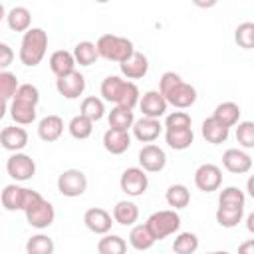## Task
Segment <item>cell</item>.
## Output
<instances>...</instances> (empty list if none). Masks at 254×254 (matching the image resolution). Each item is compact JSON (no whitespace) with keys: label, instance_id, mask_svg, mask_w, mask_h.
I'll return each instance as SVG.
<instances>
[{"label":"cell","instance_id":"6da1fadb","mask_svg":"<svg viewBox=\"0 0 254 254\" xmlns=\"http://www.w3.org/2000/svg\"><path fill=\"white\" fill-rule=\"evenodd\" d=\"M99 91H101V99L113 103V107H125L133 111L141 101L139 87L129 79H121L119 75H107L101 81Z\"/></svg>","mask_w":254,"mask_h":254},{"label":"cell","instance_id":"7a4b0ae2","mask_svg":"<svg viewBox=\"0 0 254 254\" xmlns=\"http://www.w3.org/2000/svg\"><path fill=\"white\" fill-rule=\"evenodd\" d=\"M159 91L165 95L167 103L177 109H187L196 101V89L183 81V77L175 71H165L159 79Z\"/></svg>","mask_w":254,"mask_h":254},{"label":"cell","instance_id":"3957f363","mask_svg":"<svg viewBox=\"0 0 254 254\" xmlns=\"http://www.w3.org/2000/svg\"><path fill=\"white\" fill-rule=\"evenodd\" d=\"M46 50H48V32L44 28H30L22 36L18 58L24 65L34 67L44 60Z\"/></svg>","mask_w":254,"mask_h":254},{"label":"cell","instance_id":"277c9868","mask_svg":"<svg viewBox=\"0 0 254 254\" xmlns=\"http://www.w3.org/2000/svg\"><path fill=\"white\" fill-rule=\"evenodd\" d=\"M99 58L109 60V62H117L119 65L123 62H127L137 50L133 48V42L129 38L123 36H115V34H103L99 36V40L95 42Z\"/></svg>","mask_w":254,"mask_h":254},{"label":"cell","instance_id":"5b68a950","mask_svg":"<svg viewBox=\"0 0 254 254\" xmlns=\"http://www.w3.org/2000/svg\"><path fill=\"white\" fill-rule=\"evenodd\" d=\"M40 198H44L38 190H32V189H26V187H20L16 183H10L4 187L2 190V206L10 212L14 210H26L30 208L34 202H38Z\"/></svg>","mask_w":254,"mask_h":254},{"label":"cell","instance_id":"8992f818","mask_svg":"<svg viewBox=\"0 0 254 254\" xmlns=\"http://www.w3.org/2000/svg\"><path fill=\"white\" fill-rule=\"evenodd\" d=\"M147 228L151 230V234L155 236V240H163L175 232H179L181 228V216L177 210L169 208V210H157L147 218Z\"/></svg>","mask_w":254,"mask_h":254},{"label":"cell","instance_id":"52a82bcc","mask_svg":"<svg viewBox=\"0 0 254 254\" xmlns=\"http://www.w3.org/2000/svg\"><path fill=\"white\" fill-rule=\"evenodd\" d=\"M58 190L64 196H69V198L81 196L87 190V177H85V173L79 171V169H65V171H62L60 177H58Z\"/></svg>","mask_w":254,"mask_h":254},{"label":"cell","instance_id":"ba28073f","mask_svg":"<svg viewBox=\"0 0 254 254\" xmlns=\"http://www.w3.org/2000/svg\"><path fill=\"white\" fill-rule=\"evenodd\" d=\"M119 187H121V190L127 196H141V194H145V190L149 187L147 171H143L141 167H127L121 173Z\"/></svg>","mask_w":254,"mask_h":254},{"label":"cell","instance_id":"9c48e42d","mask_svg":"<svg viewBox=\"0 0 254 254\" xmlns=\"http://www.w3.org/2000/svg\"><path fill=\"white\" fill-rule=\"evenodd\" d=\"M6 171L16 183H24L36 175V161L26 153H12L6 161Z\"/></svg>","mask_w":254,"mask_h":254},{"label":"cell","instance_id":"30bf717a","mask_svg":"<svg viewBox=\"0 0 254 254\" xmlns=\"http://www.w3.org/2000/svg\"><path fill=\"white\" fill-rule=\"evenodd\" d=\"M194 185L202 192H214L222 185V169L214 163H202L194 171Z\"/></svg>","mask_w":254,"mask_h":254},{"label":"cell","instance_id":"8fae6325","mask_svg":"<svg viewBox=\"0 0 254 254\" xmlns=\"http://www.w3.org/2000/svg\"><path fill=\"white\" fill-rule=\"evenodd\" d=\"M24 214H26V222L38 230L48 228L56 218V210H54L52 202L46 198H40L38 202H34L30 208L24 210Z\"/></svg>","mask_w":254,"mask_h":254},{"label":"cell","instance_id":"7c38bea8","mask_svg":"<svg viewBox=\"0 0 254 254\" xmlns=\"http://www.w3.org/2000/svg\"><path fill=\"white\" fill-rule=\"evenodd\" d=\"M167 99L165 95L159 91V89H149L141 95V101H139V109L143 113V117H149V119H161L165 113H167Z\"/></svg>","mask_w":254,"mask_h":254},{"label":"cell","instance_id":"4fadbf2b","mask_svg":"<svg viewBox=\"0 0 254 254\" xmlns=\"http://www.w3.org/2000/svg\"><path fill=\"white\" fill-rule=\"evenodd\" d=\"M83 224L87 226L89 232L93 234H109L111 230V224H113V214H109L105 208L101 206H91L83 212Z\"/></svg>","mask_w":254,"mask_h":254},{"label":"cell","instance_id":"5bb4252c","mask_svg":"<svg viewBox=\"0 0 254 254\" xmlns=\"http://www.w3.org/2000/svg\"><path fill=\"white\" fill-rule=\"evenodd\" d=\"M139 165L147 173H159L167 165V153L155 143L143 145L139 151Z\"/></svg>","mask_w":254,"mask_h":254},{"label":"cell","instance_id":"9a60e30c","mask_svg":"<svg viewBox=\"0 0 254 254\" xmlns=\"http://www.w3.org/2000/svg\"><path fill=\"white\" fill-rule=\"evenodd\" d=\"M56 89L65 99H77L85 91V77L77 69L56 79Z\"/></svg>","mask_w":254,"mask_h":254},{"label":"cell","instance_id":"2e32d148","mask_svg":"<svg viewBox=\"0 0 254 254\" xmlns=\"http://www.w3.org/2000/svg\"><path fill=\"white\" fill-rule=\"evenodd\" d=\"M222 167L232 175H244L252 169V157L242 149H226L222 153Z\"/></svg>","mask_w":254,"mask_h":254},{"label":"cell","instance_id":"e0dca14e","mask_svg":"<svg viewBox=\"0 0 254 254\" xmlns=\"http://www.w3.org/2000/svg\"><path fill=\"white\" fill-rule=\"evenodd\" d=\"M0 143L6 151L22 153V149L28 145V131L18 125H6L0 131Z\"/></svg>","mask_w":254,"mask_h":254},{"label":"cell","instance_id":"ac0fdd59","mask_svg":"<svg viewBox=\"0 0 254 254\" xmlns=\"http://www.w3.org/2000/svg\"><path fill=\"white\" fill-rule=\"evenodd\" d=\"M133 137L137 139V141H141V143H153L159 135H161V131H163V125H161V121L159 119H149V117H141V119H137L135 121V125H133Z\"/></svg>","mask_w":254,"mask_h":254},{"label":"cell","instance_id":"d6986e66","mask_svg":"<svg viewBox=\"0 0 254 254\" xmlns=\"http://www.w3.org/2000/svg\"><path fill=\"white\" fill-rule=\"evenodd\" d=\"M64 133V119L60 115H46L44 119H40L38 123V137L46 143H54L62 137Z\"/></svg>","mask_w":254,"mask_h":254},{"label":"cell","instance_id":"ffe728a7","mask_svg":"<svg viewBox=\"0 0 254 254\" xmlns=\"http://www.w3.org/2000/svg\"><path fill=\"white\" fill-rule=\"evenodd\" d=\"M103 147L111 155H121L131 147V135L129 131H117V129H107L103 133Z\"/></svg>","mask_w":254,"mask_h":254},{"label":"cell","instance_id":"44dd1931","mask_svg":"<svg viewBox=\"0 0 254 254\" xmlns=\"http://www.w3.org/2000/svg\"><path fill=\"white\" fill-rule=\"evenodd\" d=\"M200 133H202V137H204L206 143H210V145H220V143H224V141L228 139L230 129L210 115V117H206V119L202 121Z\"/></svg>","mask_w":254,"mask_h":254},{"label":"cell","instance_id":"7402d4cb","mask_svg":"<svg viewBox=\"0 0 254 254\" xmlns=\"http://www.w3.org/2000/svg\"><path fill=\"white\" fill-rule=\"evenodd\" d=\"M119 69H121V73H123L127 79H141V77H145L147 71H149V60H147L145 54L135 52L127 62H123V64L119 65Z\"/></svg>","mask_w":254,"mask_h":254},{"label":"cell","instance_id":"603a6c76","mask_svg":"<svg viewBox=\"0 0 254 254\" xmlns=\"http://www.w3.org/2000/svg\"><path fill=\"white\" fill-rule=\"evenodd\" d=\"M50 69L56 77H62V75H67L71 71H75V58H73V52H67V50H58L50 56Z\"/></svg>","mask_w":254,"mask_h":254},{"label":"cell","instance_id":"cb8c5ba5","mask_svg":"<svg viewBox=\"0 0 254 254\" xmlns=\"http://www.w3.org/2000/svg\"><path fill=\"white\" fill-rule=\"evenodd\" d=\"M6 24L14 32H28L32 28V14L26 6H14L6 14Z\"/></svg>","mask_w":254,"mask_h":254},{"label":"cell","instance_id":"d4e9b609","mask_svg":"<svg viewBox=\"0 0 254 254\" xmlns=\"http://www.w3.org/2000/svg\"><path fill=\"white\" fill-rule=\"evenodd\" d=\"M139 218V206L133 200H119L113 206V220L121 226H135Z\"/></svg>","mask_w":254,"mask_h":254},{"label":"cell","instance_id":"484cf974","mask_svg":"<svg viewBox=\"0 0 254 254\" xmlns=\"http://www.w3.org/2000/svg\"><path fill=\"white\" fill-rule=\"evenodd\" d=\"M8 111H10V117L14 119L16 125H30L36 121V105H30V103H24V101H16L12 99L10 105H8Z\"/></svg>","mask_w":254,"mask_h":254},{"label":"cell","instance_id":"4316f807","mask_svg":"<svg viewBox=\"0 0 254 254\" xmlns=\"http://www.w3.org/2000/svg\"><path fill=\"white\" fill-rule=\"evenodd\" d=\"M212 117L218 119L222 125H226L230 129V127H234V125L240 123V107L234 101H222V103H218L214 107Z\"/></svg>","mask_w":254,"mask_h":254},{"label":"cell","instance_id":"83f0119b","mask_svg":"<svg viewBox=\"0 0 254 254\" xmlns=\"http://www.w3.org/2000/svg\"><path fill=\"white\" fill-rule=\"evenodd\" d=\"M192 129H165V143L175 151H185L192 145Z\"/></svg>","mask_w":254,"mask_h":254},{"label":"cell","instance_id":"f1b7e54d","mask_svg":"<svg viewBox=\"0 0 254 254\" xmlns=\"http://www.w3.org/2000/svg\"><path fill=\"white\" fill-rule=\"evenodd\" d=\"M155 242H157V240H155V236L151 234V230L147 228V224H135V226L131 228V232H129V244H131L135 250H139V252H145V250L153 248Z\"/></svg>","mask_w":254,"mask_h":254},{"label":"cell","instance_id":"f546056e","mask_svg":"<svg viewBox=\"0 0 254 254\" xmlns=\"http://www.w3.org/2000/svg\"><path fill=\"white\" fill-rule=\"evenodd\" d=\"M107 121H109V127L111 129H117V131H129L133 129L135 125V115L131 109H125V107H113L107 115Z\"/></svg>","mask_w":254,"mask_h":254},{"label":"cell","instance_id":"4dcf8cb0","mask_svg":"<svg viewBox=\"0 0 254 254\" xmlns=\"http://www.w3.org/2000/svg\"><path fill=\"white\" fill-rule=\"evenodd\" d=\"M165 200H167L169 206H173V210L187 208L189 202H190V190L185 185H181V183L171 185L167 189V192H165Z\"/></svg>","mask_w":254,"mask_h":254},{"label":"cell","instance_id":"1f68e13d","mask_svg":"<svg viewBox=\"0 0 254 254\" xmlns=\"http://www.w3.org/2000/svg\"><path fill=\"white\" fill-rule=\"evenodd\" d=\"M73 58H75V64H79L81 67H87L91 64H95V60L99 58V52H97V46L93 42H77L75 48H73Z\"/></svg>","mask_w":254,"mask_h":254},{"label":"cell","instance_id":"d6a6232c","mask_svg":"<svg viewBox=\"0 0 254 254\" xmlns=\"http://www.w3.org/2000/svg\"><path fill=\"white\" fill-rule=\"evenodd\" d=\"M99 254H127V242L119 234H105L97 242Z\"/></svg>","mask_w":254,"mask_h":254},{"label":"cell","instance_id":"836d02e7","mask_svg":"<svg viewBox=\"0 0 254 254\" xmlns=\"http://www.w3.org/2000/svg\"><path fill=\"white\" fill-rule=\"evenodd\" d=\"M67 131H69V135H71L73 139L83 141V139L91 137V133H93V121L79 113V115H75V117L69 119V123H67Z\"/></svg>","mask_w":254,"mask_h":254},{"label":"cell","instance_id":"e575fe53","mask_svg":"<svg viewBox=\"0 0 254 254\" xmlns=\"http://www.w3.org/2000/svg\"><path fill=\"white\" fill-rule=\"evenodd\" d=\"M79 113L85 115L87 119H91L93 123L103 119L105 115V103L101 97H95V95H89V97H83L81 105H79Z\"/></svg>","mask_w":254,"mask_h":254},{"label":"cell","instance_id":"d590c367","mask_svg":"<svg viewBox=\"0 0 254 254\" xmlns=\"http://www.w3.org/2000/svg\"><path fill=\"white\" fill-rule=\"evenodd\" d=\"M214 216H216V222H218L222 228H234V226H238V222H242V218H244V206H238V208L218 206Z\"/></svg>","mask_w":254,"mask_h":254},{"label":"cell","instance_id":"8d00e7d4","mask_svg":"<svg viewBox=\"0 0 254 254\" xmlns=\"http://www.w3.org/2000/svg\"><path fill=\"white\" fill-rule=\"evenodd\" d=\"M56 244L48 234H34L26 240V254H54Z\"/></svg>","mask_w":254,"mask_h":254},{"label":"cell","instance_id":"74e56055","mask_svg":"<svg viewBox=\"0 0 254 254\" xmlns=\"http://www.w3.org/2000/svg\"><path fill=\"white\" fill-rule=\"evenodd\" d=\"M20 83H18V77L16 73L12 71H0V95H2V101H4V109L10 105V101L14 99L16 91H18Z\"/></svg>","mask_w":254,"mask_h":254},{"label":"cell","instance_id":"f35d334b","mask_svg":"<svg viewBox=\"0 0 254 254\" xmlns=\"http://www.w3.org/2000/svg\"><path fill=\"white\" fill-rule=\"evenodd\" d=\"M198 236L194 232H179L173 240L175 254H194L198 250Z\"/></svg>","mask_w":254,"mask_h":254},{"label":"cell","instance_id":"ab89813d","mask_svg":"<svg viewBox=\"0 0 254 254\" xmlns=\"http://www.w3.org/2000/svg\"><path fill=\"white\" fill-rule=\"evenodd\" d=\"M244 202H246V194L238 187H224L218 194V206L238 208V206H244Z\"/></svg>","mask_w":254,"mask_h":254},{"label":"cell","instance_id":"60d3db41","mask_svg":"<svg viewBox=\"0 0 254 254\" xmlns=\"http://www.w3.org/2000/svg\"><path fill=\"white\" fill-rule=\"evenodd\" d=\"M234 42L242 50H254V22H242L234 30Z\"/></svg>","mask_w":254,"mask_h":254},{"label":"cell","instance_id":"b9f144b4","mask_svg":"<svg viewBox=\"0 0 254 254\" xmlns=\"http://www.w3.org/2000/svg\"><path fill=\"white\" fill-rule=\"evenodd\" d=\"M236 141L244 149H254V121H240L238 123Z\"/></svg>","mask_w":254,"mask_h":254},{"label":"cell","instance_id":"7bdbcfd3","mask_svg":"<svg viewBox=\"0 0 254 254\" xmlns=\"http://www.w3.org/2000/svg\"><path fill=\"white\" fill-rule=\"evenodd\" d=\"M165 129H192V119L187 111H173L165 117Z\"/></svg>","mask_w":254,"mask_h":254},{"label":"cell","instance_id":"ee69618b","mask_svg":"<svg viewBox=\"0 0 254 254\" xmlns=\"http://www.w3.org/2000/svg\"><path fill=\"white\" fill-rule=\"evenodd\" d=\"M16 101H24V103H30V105H36L38 107V101H40V91L36 85L32 83H20L16 95H14Z\"/></svg>","mask_w":254,"mask_h":254},{"label":"cell","instance_id":"f6af8a7d","mask_svg":"<svg viewBox=\"0 0 254 254\" xmlns=\"http://www.w3.org/2000/svg\"><path fill=\"white\" fill-rule=\"evenodd\" d=\"M12 60H14L12 48L8 44H0V67H2V71H6V67L12 64Z\"/></svg>","mask_w":254,"mask_h":254},{"label":"cell","instance_id":"bcb514c9","mask_svg":"<svg viewBox=\"0 0 254 254\" xmlns=\"http://www.w3.org/2000/svg\"><path fill=\"white\" fill-rule=\"evenodd\" d=\"M238 254H254V238L244 240V242L238 246Z\"/></svg>","mask_w":254,"mask_h":254},{"label":"cell","instance_id":"7dc6e473","mask_svg":"<svg viewBox=\"0 0 254 254\" xmlns=\"http://www.w3.org/2000/svg\"><path fill=\"white\" fill-rule=\"evenodd\" d=\"M246 190H248V196L254 198V175L248 177V181H246Z\"/></svg>","mask_w":254,"mask_h":254},{"label":"cell","instance_id":"c3c4849f","mask_svg":"<svg viewBox=\"0 0 254 254\" xmlns=\"http://www.w3.org/2000/svg\"><path fill=\"white\" fill-rule=\"evenodd\" d=\"M246 228H248V232L254 234V212H250V214L246 216Z\"/></svg>","mask_w":254,"mask_h":254},{"label":"cell","instance_id":"681fc988","mask_svg":"<svg viewBox=\"0 0 254 254\" xmlns=\"http://www.w3.org/2000/svg\"><path fill=\"white\" fill-rule=\"evenodd\" d=\"M206 254H230V252H226V250H214V252H206Z\"/></svg>","mask_w":254,"mask_h":254}]
</instances>
